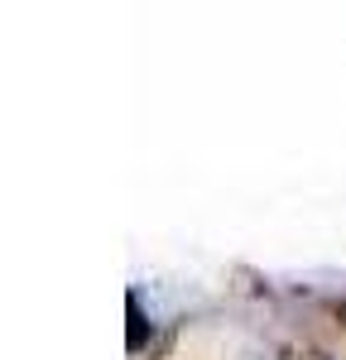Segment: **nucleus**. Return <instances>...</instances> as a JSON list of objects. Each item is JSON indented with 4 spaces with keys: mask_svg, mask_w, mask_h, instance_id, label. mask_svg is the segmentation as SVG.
Instances as JSON below:
<instances>
[{
    "mask_svg": "<svg viewBox=\"0 0 346 360\" xmlns=\"http://www.w3.org/2000/svg\"><path fill=\"white\" fill-rule=\"evenodd\" d=\"M125 312H130V332H125V346H130V351H144V312H140V298H135V293L125 298Z\"/></svg>",
    "mask_w": 346,
    "mask_h": 360,
    "instance_id": "obj_1",
    "label": "nucleus"
}]
</instances>
